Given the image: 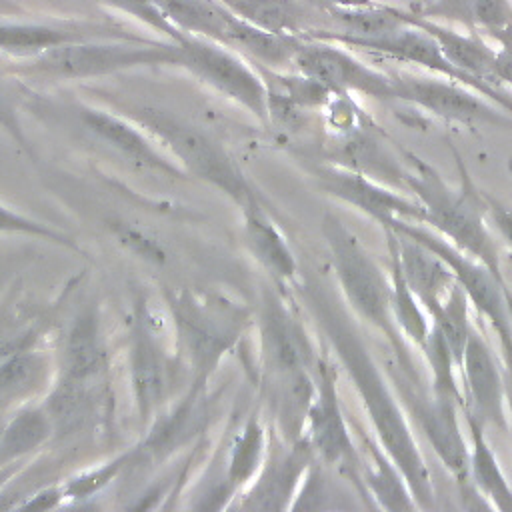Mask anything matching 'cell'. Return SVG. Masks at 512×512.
I'll list each match as a JSON object with an SVG mask.
<instances>
[{
    "label": "cell",
    "mask_w": 512,
    "mask_h": 512,
    "mask_svg": "<svg viewBox=\"0 0 512 512\" xmlns=\"http://www.w3.org/2000/svg\"><path fill=\"white\" fill-rule=\"evenodd\" d=\"M312 318L326 348L336 358L370 420L372 434L402 470L418 510H432L436 494L430 468L418 448L412 424L382 368L370 352L352 310L332 286L314 272H302L290 288Z\"/></svg>",
    "instance_id": "cell-1"
},
{
    "label": "cell",
    "mask_w": 512,
    "mask_h": 512,
    "mask_svg": "<svg viewBox=\"0 0 512 512\" xmlns=\"http://www.w3.org/2000/svg\"><path fill=\"white\" fill-rule=\"evenodd\" d=\"M400 150L408 166L404 184L408 194L424 208V226L482 262L502 284H508L500 266L498 244L486 218L484 190L472 180L460 152L450 146L458 170V186H452L432 164L406 148Z\"/></svg>",
    "instance_id": "cell-2"
},
{
    "label": "cell",
    "mask_w": 512,
    "mask_h": 512,
    "mask_svg": "<svg viewBox=\"0 0 512 512\" xmlns=\"http://www.w3.org/2000/svg\"><path fill=\"white\" fill-rule=\"evenodd\" d=\"M162 300L186 386L208 388L222 360L250 330V308L224 294L194 288L164 290Z\"/></svg>",
    "instance_id": "cell-3"
},
{
    "label": "cell",
    "mask_w": 512,
    "mask_h": 512,
    "mask_svg": "<svg viewBox=\"0 0 512 512\" xmlns=\"http://www.w3.org/2000/svg\"><path fill=\"white\" fill-rule=\"evenodd\" d=\"M96 94L104 96L108 108L124 114L152 136L156 144L188 174V178H196L220 190L238 208L254 198H262L226 146L194 122L154 104L118 98L108 92Z\"/></svg>",
    "instance_id": "cell-4"
},
{
    "label": "cell",
    "mask_w": 512,
    "mask_h": 512,
    "mask_svg": "<svg viewBox=\"0 0 512 512\" xmlns=\"http://www.w3.org/2000/svg\"><path fill=\"white\" fill-rule=\"evenodd\" d=\"M320 232L346 306L358 320L372 326L386 340L388 354L402 368H422L414 354L416 346L406 340L392 314L390 274L382 270L362 240L338 214L324 212Z\"/></svg>",
    "instance_id": "cell-5"
},
{
    "label": "cell",
    "mask_w": 512,
    "mask_h": 512,
    "mask_svg": "<svg viewBox=\"0 0 512 512\" xmlns=\"http://www.w3.org/2000/svg\"><path fill=\"white\" fill-rule=\"evenodd\" d=\"M16 94L22 96L24 106L38 120H54L74 132L82 142L136 170H148L176 180H190L152 136H148L136 122L108 106H96L78 98L52 100L22 82H18Z\"/></svg>",
    "instance_id": "cell-6"
},
{
    "label": "cell",
    "mask_w": 512,
    "mask_h": 512,
    "mask_svg": "<svg viewBox=\"0 0 512 512\" xmlns=\"http://www.w3.org/2000/svg\"><path fill=\"white\" fill-rule=\"evenodd\" d=\"M178 50L158 38H100L70 42L26 60L2 62L4 72L18 82L58 84L94 80L140 68H176Z\"/></svg>",
    "instance_id": "cell-7"
},
{
    "label": "cell",
    "mask_w": 512,
    "mask_h": 512,
    "mask_svg": "<svg viewBox=\"0 0 512 512\" xmlns=\"http://www.w3.org/2000/svg\"><path fill=\"white\" fill-rule=\"evenodd\" d=\"M164 324L150 306V298L138 292L132 300L126 326V372L140 430L186 388V376L176 358L174 346L168 350Z\"/></svg>",
    "instance_id": "cell-8"
},
{
    "label": "cell",
    "mask_w": 512,
    "mask_h": 512,
    "mask_svg": "<svg viewBox=\"0 0 512 512\" xmlns=\"http://www.w3.org/2000/svg\"><path fill=\"white\" fill-rule=\"evenodd\" d=\"M382 368L410 420L426 438L440 464L464 490L468 484V446L460 428V404L434 392L422 368H402L390 354Z\"/></svg>",
    "instance_id": "cell-9"
},
{
    "label": "cell",
    "mask_w": 512,
    "mask_h": 512,
    "mask_svg": "<svg viewBox=\"0 0 512 512\" xmlns=\"http://www.w3.org/2000/svg\"><path fill=\"white\" fill-rule=\"evenodd\" d=\"M258 334V386L300 372H316L322 352L296 312L288 290L272 280L260 292L254 316Z\"/></svg>",
    "instance_id": "cell-10"
},
{
    "label": "cell",
    "mask_w": 512,
    "mask_h": 512,
    "mask_svg": "<svg viewBox=\"0 0 512 512\" xmlns=\"http://www.w3.org/2000/svg\"><path fill=\"white\" fill-rule=\"evenodd\" d=\"M174 44L178 50L176 68L234 102L258 122H270L268 86L256 64H250L238 50L196 34L182 32Z\"/></svg>",
    "instance_id": "cell-11"
},
{
    "label": "cell",
    "mask_w": 512,
    "mask_h": 512,
    "mask_svg": "<svg viewBox=\"0 0 512 512\" xmlns=\"http://www.w3.org/2000/svg\"><path fill=\"white\" fill-rule=\"evenodd\" d=\"M338 372L328 348L316 366V394L308 412L306 432L316 460L346 478L362 496L368 508H376L360 476V452L338 394Z\"/></svg>",
    "instance_id": "cell-12"
},
{
    "label": "cell",
    "mask_w": 512,
    "mask_h": 512,
    "mask_svg": "<svg viewBox=\"0 0 512 512\" xmlns=\"http://www.w3.org/2000/svg\"><path fill=\"white\" fill-rule=\"evenodd\" d=\"M306 38L332 40L346 48H356L362 52H370V54H378V56L402 62V64L418 66L430 74L444 76L448 80H454L462 86L476 90L478 94H482L484 98H488L490 102H494L496 106H500L502 110L512 114V94L510 92H506L504 88L492 86V84L460 70L456 64H452L446 58V54L442 52V48L430 34H426L424 30L410 26L406 22L392 32H386L380 36H368V38L346 36V34L334 32V30H310L306 34Z\"/></svg>",
    "instance_id": "cell-13"
},
{
    "label": "cell",
    "mask_w": 512,
    "mask_h": 512,
    "mask_svg": "<svg viewBox=\"0 0 512 512\" xmlns=\"http://www.w3.org/2000/svg\"><path fill=\"white\" fill-rule=\"evenodd\" d=\"M382 230H392L396 234H402L426 246L436 256H440L454 272V278L466 292L470 304L496 332L500 352H512V320L506 304V290L510 288L508 284H502L482 262L462 252L444 236H440L438 232H434L424 224L398 218L386 224Z\"/></svg>",
    "instance_id": "cell-14"
},
{
    "label": "cell",
    "mask_w": 512,
    "mask_h": 512,
    "mask_svg": "<svg viewBox=\"0 0 512 512\" xmlns=\"http://www.w3.org/2000/svg\"><path fill=\"white\" fill-rule=\"evenodd\" d=\"M390 76L394 84V100L406 102L446 124H460L466 128H512V114L454 80L430 72H390Z\"/></svg>",
    "instance_id": "cell-15"
},
{
    "label": "cell",
    "mask_w": 512,
    "mask_h": 512,
    "mask_svg": "<svg viewBox=\"0 0 512 512\" xmlns=\"http://www.w3.org/2000/svg\"><path fill=\"white\" fill-rule=\"evenodd\" d=\"M308 174L322 194L356 208L380 228L398 218L424 224L426 214L422 204L412 194H404V190L328 162L310 164Z\"/></svg>",
    "instance_id": "cell-16"
},
{
    "label": "cell",
    "mask_w": 512,
    "mask_h": 512,
    "mask_svg": "<svg viewBox=\"0 0 512 512\" xmlns=\"http://www.w3.org/2000/svg\"><path fill=\"white\" fill-rule=\"evenodd\" d=\"M314 458V450L306 436L288 442L270 426L266 458L254 480L236 496L232 506L254 512L292 510L294 498Z\"/></svg>",
    "instance_id": "cell-17"
},
{
    "label": "cell",
    "mask_w": 512,
    "mask_h": 512,
    "mask_svg": "<svg viewBox=\"0 0 512 512\" xmlns=\"http://www.w3.org/2000/svg\"><path fill=\"white\" fill-rule=\"evenodd\" d=\"M292 70L324 84L334 94H360L376 100H394L390 72L358 60L350 48L322 38H306L294 54Z\"/></svg>",
    "instance_id": "cell-18"
},
{
    "label": "cell",
    "mask_w": 512,
    "mask_h": 512,
    "mask_svg": "<svg viewBox=\"0 0 512 512\" xmlns=\"http://www.w3.org/2000/svg\"><path fill=\"white\" fill-rule=\"evenodd\" d=\"M100 38H142V34L108 20L0 18V54L10 60H26L70 42Z\"/></svg>",
    "instance_id": "cell-19"
},
{
    "label": "cell",
    "mask_w": 512,
    "mask_h": 512,
    "mask_svg": "<svg viewBox=\"0 0 512 512\" xmlns=\"http://www.w3.org/2000/svg\"><path fill=\"white\" fill-rule=\"evenodd\" d=\"M460 376L464 394L462 414L472 416L484 428L508 432L502 360L500 354H494L474 322L468 332Z\"/></svg>",
    "instance_id": "cell-20"
},
{
    "label": "cell",
    "mask_w": 512,
    "mask_h": 512,
    "mask_svg": "<svg viewBox=\"0 0 512 512\" xmlns=\"http://www.w3.org/2000/svg\"><path fill=\"white\" fill-rule=\"evenodd\" d=\"M54 364V378L110 380V348L96 302H86L72 314L56 342Z\"/></svg>",
    "instance_id": "cell-21"
},
{
    "label": "cell",
    "mask_w": 512,
    "mask_h": 512,
    "mask_svg": "<svg viewBox=\"0 0 512 512\" xmlns=\"http://www.w3.org/2000/svg\"><path fill=\"white\" fill-rule=\"evenodd\" d=\"M324 162L360 172L386 186L408 192L404 184L408 170L406 160L404 156H396L390 150L370 116L350 130L336 132L326 144Z\"/></svg>",
    "instance_id": "cell-22"
},
{
    "label": "cell",
    "mask_w": 512,
    "mask_h": 512,
    "mask_svg": "<svg viewBox=\"0 0 512 512\" xmlns=\"http://www.w3.org/2000/svg\"><path fill=\"white\" fill-rule=\"evenodd\" d=\"M238 210L248 254L274 284L290 290L300 276V266L284 232L270 216L264 200L254 198Z\"/></svg>",
    "instance_id": "cell-23"
},
{
    "label": "cell",
    "mask_w": 512,
    "mask_h": 512,
    "mask_svg": "<svg viewBox=\"0 0 512 512\" xmlns=\"http://www.w3.org/2000/svg\"><path fill=\"white\" fill-rule=\"evenodd\" d=\"M350 424L360 452L362 484L374 506L390 512L418 510V504L402 470L382 448L378 438L374 434H368L360 422L350 420Z\"/></svg>",
    "instance_id": "cell-24"
},
{
    "label": "cell",
    "mask_w": 512,
    "mask_h": 512,
    "mask_svg": "<svg viewBox=\"0 0 512 512\" xmlns=\"http://www.w3.org/2000/svg\"><path fill=\"white\" fill-rule=\"evenodd\" d=\"M398 14L406 24L416 26V28L424 30L426 34H430L438 42V46L442 48L446 58L452 64H456L460 70H464L492 86L504 88L496 78V46L490 44L482 34L458 30L452 24H444V22H436V20L418 16L410 8H398Z\"/></svg>",
    "instance_id": "cell-25"
},
{
    "label": "cell",
    "mask_w": 512,
    "mask_h": 512,
    "mask_svg": "<svg viewBox=\"0 0 512 512\" xmlns=\"http://www.w3.org/2000/svg\"><path fill=\"white\" fill-rule=\"evenodd\" d=\"M392 238L404 280L426 310L428 318H432L442 308L444 298L456 284L454 272L426 246L396 232H392Z\"/></svg>",
    "instance_id": "cell-26"
},
{
    "label": "cell",
    "mask_w": 512,
    "mask_h": 512,
    "mask_svg": "<svg viewBox=\"0 0 512 512\" xmlns=\"http://www.w3.org/2000/svg\"><path fill=\"white\" fill-rule=\"evenodd\" d=\"M418 16L460 26L494 40L512 28V0H426L410 8Z\"/></svg>",
    "instance_id": "cell-27"
},
{
    "label": "cell",
    "mask_w": 512,
    "mask_h": 512,
    "mask_svg": "<svg viewBox=\"0 0 512 512\" xmlns=\"http://www.w3.org/2000/svg\"><path fill=\"white\" fill-rule=\"evenodd\" d=\"M468 432H470V448H468V484L486 506L496 508L500 512H512V486L486 440V428L476 422L472 416L464 414Z\"/></svg>",
    "instance_id": "cell-28"
},
{
    "label": "cell",
    "mask_w": 512,
    "mask_h": 512,
    "mask_svg": "<svg viewBox=\"0 0 512 512\" xmlns=\"http://www.w3.org/2000/svg\"><path fill=\"white\" fill-rule=\"evenodd\" d=\"M50 440L52 426L40 400L12 410L0 430V468L34 460Z\"/></svg>",
    "instance_id": "cell-29"
},
{
    "label": "cell",
    "mask_w": 512,
    "mask_h": 512,
    "mask_svg": "<svg viewBox=\"0 0 512 512\" xmlns=\"http://www.w3.org/2000/svg\"><path fill=\"white\" fill-rule=\"evenodd\" d=\"M364 506L366 502L346 478L314 458L294 498L292 510H346Z\"/></svg>",
    "instance_id": "cell-30"
},
{
    "label": "cell",
    "mask_w": 512,
    "mask_h": 512,
    "mask_svg": "<svg viewBox=\"0 0 512 512\" xmlns=\"http://www.w3.org/2000/svg\"><path fill=\"white\" fill-rule=\"evenodd\" d=\"M242 20L276 34L306 36L312 26L294 0H218Z\"/></svg>",
    "instance_id": "cell-31"
},
{
    "label": "cell",
    "mask_w": 512,
    "mask_h": 512,
    "mask_svg": "<svg viewBox=\"0 0 512 512\" xmlns=\"http://www.w3.org/2000/svg\"><path fill=\"white\" fill-rule=\"evenodd\" d=\"M386 236V246H388V260H390V284H392V314L396 318L398 328L406 336V340L416 346L418 350L424 346L428 332H430V318L414 292L410 290L408 282L404 280V274L398 264V254L394 248V238L392 232L384 230Z\"/></svg>",
    "instance_id": "cell-32"
},
{
    "label": "cell",
    "mask_w": 512,
    "mask_h": 512,
    "mask_svg": "<svg viewBox=\"0 0 512 512\" xmlns=\"http://www.w3.org/2000/svg\"><path fill=\"white\" fill-rule=\"evenodd\" d=\"M468 308H470V300H468L466 292L462 290V286L456 282L452 286V290L448 292V296L444 298L442 308L430 318L432 326L438 328V332L448 342V348L454 356L458 372H460V366H462L464 348H466L468 332H470V326H472V320L468 316Z\"/></svg>",
    "instance_id": "cell-33"
},
{
    "label": "cell",
    "mask_w": 512,
    "mask_h": 512,
    "mask_svg": "<svg viewBox=\"0 0 512 512\" xmlns=\"http://www.w3.org/2000/svg\"><path fill=\"white\" fill-rule=\"evenodd\" d=\"M432 324V322H430ZM424 362L428 364L430 370V384L434 388L436 394L456 400L460 406L464 404V394H462V386L456 380V362L454 356L448 348V342L444 340V336L438 332V328L430 326L428 338L424 342V346L420 348Z\"/></svg>",
    "instance_id": "cell-34"
},
{
    "label": "cell",
    "mask_w": 512,
    "mask_h": 512,
    "mask_svg": "<svg viewBox=\"0 0 512 512\" xmlns=\"http://www.w3.org/2000/svg\"><path fill=\"white\" fill-rule=\"evenodd\" d=\"M132 464V448L92 466L82 472L72 474L62 482L66 500H88L94 498L98 492L106 490L110 484L126 476Z\"/></svg>",
    "instance_id": "cell-35"
},
{
    "label": "cell",
    "mask_w": 512,
    "mask_h": 512,
    "mask_svg": "<svg viewBox=\"0 0 512 512\" xmlns=\"http://www.w3.org/2000/svg\"><path fill=\"white\" fill-rule=\"evenodd\" d=\"M0 234L4 236H26V238H36L42 242H48L52 246L64 248L74 254H82V248L78 246L76 238L68 234L66 230L38 220L34 216H28L12 206H6L0 202Z\"/></svg>",
    "instance_id": "cell-36"
},
{
    "label": "cell",
    "mask_w": 512,
    "mask_h": 512,
    "mask_svg": "<svg viewBox=\"0 0 512 512\" xmlns=\"http://www.w3.org/2000/svg\"><path fill=\"white\" fill-rule=\"evenodd\" d=\"M100 2L112 8L114 12L134 18L136 22L150 28L164 40L178 42L182 36V32L172 24V20L166 16V12L160 8L156 0H100Z\"/></svg>",
    "instance_id": "cell-37"
},
{
    "label": "cell",
    "mask_w": 512,
    "mask_h": 512,
    "mask_svg": "<svg viewBox=\"0 0 512 512\" xmlns=\"http://www.w3.org/2000/svg\"><path fill=\"white\" fill-rule=\"evenodd\" d=\"M10 76L4 72L2 62H0V130L16 144V148L28 156L30 160L36 162V150L24 130V124L18 114V104H16V94L10 92L8 80Z\"/></svg>",
    "instance_id": "cell-38"
},
{
    "label": "cell",
    "mask_w": 512,
    "mask_h": 512,
    "mask_svg": "<svg viewBox=\"0 0 512 512\" xmlns=\"http://www.w3.org/2000/svg\"><path fill=\"white\" fill-rule=\"evenodd\" d=\"M118 242H122L126 248H130L134 254H138L140 258L148 260V262H162L164 260V252L160 250V246L150 240L148 236H144L142 232L130 228V226H122L118 224Z\"/></svg>",
    "instance_id": "cell-39"
},
{
    "label": "cell",
    "mask_w": 512,
    "mask_h": 512,
    "mask_svg": "<svg viewBox=\"0 0 512 512\" xmlns=\"http://www.w3.org/2000/svg\"><path fill=\"white\" fill-rule=\"evenodd\" d=\"M484 198H486L488 224L494 228L500 240L512 250V208L502 204L498 198H494L486 190H484Z\"/></svg>",
    "instance_id": "cell-40"
},
{
    "label": "cell",
    "mask_w": 512,
    "mask_h": 512,
    "mask_svg": "<svg viewBox=\"0 0 512 512\" xmlns=\"http://www.w3.org/2000/svg\"><path fill=\"white\" fill-rule=\"evenodd\" d=\"M66 500L64 494V486L60 484H46L40 486L36 492L28 494V498H22V502H18L16 508H34V510H50L60 506Z\"/></svg>",
    "instance_id": "cell-41"
},
{
    "label": "cell",
    "mask_w": 512,
    "mask_h": 512,
    "mask_svg": "<svg viewBox=\"0 0 512 512\" xmlns=\"http://www.w3.org/2000/svg\"><path fill=\"white\" fill-rule=\"evenodd\" d=\"M496 46V78L502 86H512V28L492 40Z\"/></svg>",
    "instance_id": "cell-42"
},
{
    "label": "cell",
    "mask_w": 512,
    "mask_h": 512,
    "mask_svg": "<svg viewBox=\"0 0 512 512\" xmlns=\"http://www.w3.org/2000/svg\"><path fill=\"white\" fill-rule=\"evenodd\" d=\"M18 286L20 280H14L12 286L0 298V338L6 336L14 326L22 322V312L18 308Z\"/></svg>",
    "instance_id": "cell-43"
},
{
    "label": "cell",
    "mask_w": 512,
    "mask_h": 512,
    "mask_svg": "<svg viewBox=\"0 0 512 512\" xmlns=\"http://www.w3.org/2000/svg\"><path fill=\"white\" fill-rule=\"evenodd\" d=\"M506 388V412H508V432L512 436V352H500Z\"/></svg>",
    "instance_id": "cell-44"
},
{
    "label": "cell",
    "mask_w": 512,
    "mask_h": 512,
    "mask_svg": "<svg viewBox=\"0 0 512 512\" xmlns=\"http://www.w3.org/2000/svg\"><path fill=\"white\" fill-rule=\"evenodd\" d=\"M30 462H32V460H30ZM30 462H18V464H10V466H6V468H0V494L12 484V480H14L22 470H26V466H28Z\"/></svg>",
    "instance_id": "cell-45"
},
{
    "label": "cell",
    "mask_w": 512,
    "mask_h": 512,
    "mask_svg": "<svg viewBox=\"0 0 512 512\" xmlns=\"http://www.w3.org/2000/svg\"><path fill=\"white\" fill-rule=\"evenodd\" d=\"M24 14H26V8L20 0H0V18H14Z\"/></svg>",
    "instance_id": "cell-46"
},
{
    "label": "cell",
    "mask_w": 512,
    "mask_h": 512,
    "mask_svg": "<svg viewBox=\"0 0 512 512\" xmlns=\"http://www.w3.org/2000/svg\"><path fill=\"white\" fill-rule=\"evenodd\" d=\"M334 8H364L376 4V0H328Z\"/></svg>",
    "instance_id": "cell-47"
},
{
    "label": "cell",
    "mask_w": 512,
    "mask_h": 512,
    "mask_svg": "<svg viewBox=\"0 0 512 512\" xmlns=\"http://www.w3.org/2000/svg\"><path fill=\"white\" fill-rule=\"evenodd\" d=\"M12 270H10V266H4V264H0V298H2V294L12 286Z\"/></svg>",
    "instance_id": "cell-48"
},
{
    "label": "cell",
    "mask_w": 512,
    "mask_h": 512,
    "mask_svg": "<svg viewBox=\"0 0 512 512\" xmlns=\"http://www.w3.org/2000/svg\"><path fill=\"white\" fill-rule=\"evenodd\" d=\"M10 412H12V410H6V408H2V406H0V430L4 428V424H6L8 416H10Z\"/></svg>",
    "instance_id": "cell-49"
},
{
    "label": "cell",
    "mask_w": 512,
    "mask_h": 512,
    "mask_svg": "<svg viewBox=\"0 0 512 512\" xmlns=\"http://www.w3.org/2000/svg\"><path fill=\"white\" fill-rule=\"evenodd\" d=\"M506 304H508V312H510V320H512V290H506Z\"/></svg>",
    "instance_id": "cell-50"
},
{
    "label": "cell",
    "mask_w": 512,
    "mask_h": 512,
    "mask_svg": "<svg viewBox=\"0 0 512 512\" xmlns=\"http://www.w3.org/2000/svg\"><path fill=\"white\" fill-rule=\"evenodd\" d=\"M506 168H508V172H510V174H512V156H510V158H508V162H506Z\"/></svg>",
    "instance_id": "cell-51"
}]
</instances>
